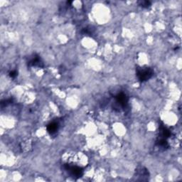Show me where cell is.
<instances>
[{
  "instance_id": "7a4b0ae2",
  "label": "cell",
  "mask_w": 182,
  "mask_h": 182,
  "mask_svg": "<svg viewBox=\"0 0 182 182\" xmlns=\"http://www.w3.org/2000/svg\"><path fill=\"white\" fill-rule=\"evenodd\" d=\"M64 169L69 172L70 175L72 177L75 179H78L81 178L83 174V169L79 167V166L70 165V164H65Z\"/></svg>"
},
{
  "instance_id": "30bf717a",
  "label": "cell",
  "mask_w": 182,
  "mask_h": 182,
  "mask_svg": "<svg viewBox=\"0 0 182 182\" xmlns=\"http://www.w3.org/2000/svg\"><path fill=\"white\" fill-rule=\"evenodd\" d=\"M17 75H18V73H17V72L16 71H10L9 73V76L12 78H16V77L17 76Z\"/></svg>"
},
{
  "instance_id": "277c9868",
  "label": "cell",
  "mask_w": 182,
  "mask_h": 182,
  "mask_svg": "<svg viewBox=\"0 0 182 182\" xmlns=\"http://www.w3.org/2000/svg\"><path fill=\"white\" fill-rule=\"evenodd\" d=\"M28 64L30 66L43 67V62H42L41 58H40V56H39L38 55H34V56L30 59Z\"/></svg>"
},
{
  "instance_id": "52a82bcc",
  "label": "cell",
  "mask_w": 182,
  "mask_h": 182,
  "mask_svg": "<svg viewBox=\"0 0 182 182\" xmlns=\"http://www.w3.org/2000/svg\"><path fill=\"white\" fill-rule=\"evenodd\" d=\"M156 145L158 146V147L160 149H163L164 150H165V149L169 148V144L167 142V141H166V139L160 138V137H159V138L156 140Z\"/></svg>"
},
{
  "instance_id": "ba28073f",
  "label": "cell",
  "mask_w": 182,
  "mask_h": 182,
  "mask_svg": "<svg viewBox=\"0 0 182 182\" xmlns=\"http://www.w3.org/2000/svg\"><path fill=\"white\" fill-rule=\"evenodd\" d=\"M137 176H140V177H142V180H144V177H149V172L147 169H146L144 167H139V169H137L136 171Z\"/></svg>"
},
{
  "instance_id": "9c48e42d",
  "label": "cell",
  "mask_w": 182,
  "mask_h": 182,
  "mask_svg": "<svg viewBox=\"0 0 182 182\" xmlns=\"http://www.w3.org/2000/svg\"><path fill=\"white\" fill-rule=\"evenodd\" d=\"M138 4L139 6H141L143 8H148L151 6V2L149 1H146V0H144V1H139L138 2Z\"/></svg>"
},
{
  "instance_id": "6da1fadb",
  "label": "cell",
  "mask_w": 182,
  "mask_h": 182,
  "mask_svg": "<svg viewBox=\"0 0 182 182\" xmlns=\"http://www.w3.org/2000/svg\"><path fill=\"white\" fill-rule=\"evenodd\" d=\"M154 75L153 70L150 68H139L137 71V76L140 82H145Z\"/></svg>"
},
{
  "instance_id": "5b68a950",
  "label": "cell",
  "mask_w": 182,
  "mask_h": 182,
  "mask_svg": "<svg viewBox=\"0 0 182 182\" xmlns=\"http://www.w3.org/2000/svg\"><path fill=\"white\" fill-rule=\"evenodd\" d=\"M159 134H160V136H159L160 138L167 139V138L171 137V133L167 128H166L164 124H161L159 125Z\"/></svg>"
},
{
  "instance_id": "8992f818",
  "label": "cell",
  "mask_w": 182,
  "mask_h": 182,
  "mask_svg": "<svg viewBox=\"0 0 182 182\" xmlns=\"http://www.w3.org/2000/svg\"><path fill=\"white\" fill-rule=\"evenodd\" d=\"M58 123H56V122H53V123H51L47 125V131L48 133L51 134H54L56 133V132L58 131Z\"/></svg>"
},
{
  "instance_id": "3957f363",
  "label": "cell",
  "mask_w": 182,
  "mask_h": 182,
  "mask_svg": "<svg viewBox=\"0 0 182 182\" xmlns=\"http://www.w3.org/2000/svg\"><path fill=\"white\" fill-rule=\"evenodd\" d=\"M116 101L122 108H125L128 105V97L127 96L126 94L124 93H120L117 95L116 97Z\"/></svg>"
}]
</instances>
